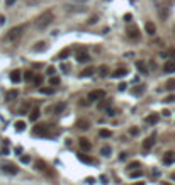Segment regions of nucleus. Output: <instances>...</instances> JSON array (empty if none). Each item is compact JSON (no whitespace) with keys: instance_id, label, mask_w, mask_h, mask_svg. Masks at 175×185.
<instances>
[{"instance_id":"51","label":"nucleus","mask_w":175,"mask_h":185,"mask_svg":"<svg viewBox=\"0 0 175 185\" xmlns=\"http://www.w3.org/2000/svg\"><path fill=\"white\" fill-rule=\"evenodd\" d=\"M95 22H97V17H92L90 20H89V24H95Z\"/></svg>"},{"instance_id":"29","label":"nucleus","mask_w":175,"mask_h":185,"mask_svg":"<svg viewBox=\"0 0 175 185\" xmlns=\"http://www.w3.org/2000/svg\"><path fill=\"white\" fill-rule=\"evenodd\" d=\"M100 155H104V156H111V146H104V148L100 149Z\"/></svg>"},{"instance_id":"32","label":"nucleus","mask_w":175,"mask_h":185,"mask_svg":"<svg viewBox=\"0 0 175 185\" xmlns=\"http://www.w3.org/2000/svg\"><path fill=\"white\" fill-rule=\"evenodd\" d=\"M34 78V75H32V72H26L24 73V80H27V82H31Z\"/></svg>"},{"instance_id":"35","label":"nucleus","mask_w":175,"mask_h":185,"mask_svg":"<svg viewBox=\"0 0 175 185\" xmlns=\"http://www.w3.org/2000/svg\"><path fill=\"white\" fill-rule=\"evenodd\" d=\"M32 80H34V83H36V85H41V83H43V76H41V75H36Z\"/></svg>"},{"instance_id":"44","label":"nucleus","mask_w":175,"mask_h":185,"mask_svg":"<svg viewBox=\"0 0 175 185\" xmlns=\"http://www.w3.org/2000/svg\"><path fill=\"white\" fill-rule=\"evenodd\" d=\"M109 105H111V102L107 100V102H102V104H100L99 107H100V109H104V107H109Z\"/></svg>"},{"instance_id":"28","label":"nucleus","mask_w":175,"mask_h":185,"mask_svg":"<svg viewBox=\"0 0 175 185\" xmlns=\"http://www.w3.org/2000/svg\"><path fill=\"white\" fill-rule=\"evenodd\" d=\"M99 134H100V138H109L112 132H111L109 129H100V131H99Z\"/></svg>"},{"instance_id":"34","label":"nucleus","mask_w":175,"mask_h":185,"mask_svg":"<svg viewBox=\"0 0 175 185\" xmlns=\"http://www.w3.org/2000/svg\"><path fill=\"white\" fill-rule=\"evenodd\" d=\"M68 56H70V49H68V48H66V49H63V51L59 53V58H68Z\"/></svg>"},{"instance_id":"11","label":"nucleus","mask_w":175,"mask_h":185,"mask_svg":"<svg viewBox=\"0 0 175 185\" xmlns=\"http://www.w3.org/2000/svg\"><path fill=\"white\" fill-rule=\"evenodd\" d=\"M155 139H156V134L153 132V134H151L148 139H145V143H143V148H145V149H150L151 146H153V144H155Z\"/></svg>"},{"instance_id":"57","label":"nucleus","mask_w":175,"mask_h":185,"mask_svg":"<svg viewBox=\"0 0 175 185\" xmlns=\"http://www.w3.org/2000/svg\"><path fill=\"white\" fill-rule=\"evenodd\" d=\"M172 178H174V180H175V173H174V175H172Z\"/></svg>"},{"instance_id":"33","label":"nucleus","mask_w":175,"mask_h":185,"mask_svg":"<svg viewBox=\"0 0 175 185\" xmlns=\"http://www.w3.org/2000/svg\"><path fill=\"white\" fill-rule=\"evenodd\" d=\"M167 88H168V90H174L175 88V80H168V82H167Z\"/></svg>"},{"instance_id":"37","label":"nucleus","mask_w":175,"mask_h":185,"mask_svg":"<svg viewBox=\"0 0 175 185\" xmlns=\"http://www.w3.org/2000/svg\"><path fill=\"white\" fill-rule=\"evenodd\" d=\"M44 46H46L44 43H38V44H36V48H34V51H43V49H44Z\"/></svg>"},{"instance_id":"41","label":"nucleus","mask_w":175,"mask_h":185,"mask_svg":"<svg viewBox=\"0 0 175 185\" xmlns=\"http://www.w3.org/2000/svg\"><path fill=\"white\" fill-rule=\"evenodd\" d=\"M138 132H139V131H138L136 128H131V129H129V134H131V136H136Z\"/></svg>"},{"instance_id":"50","label":"nucleus","mask_w":175,"mask_h":185,"mask_svg":"<svg viewBox=\"0 0 175 185\" xmlns=\"http://www.w3.org/2000/svg\"><path fill=\"white\" fill-rule=\"evenodd\" d=\"M100 180H102V184H107V177H105V175H102Z\"/></svg>"},{"instance_id":"13","label":"nucleus","mask_w":175,"mask_h":185,"mask_svg":"<svg viewBox=\"0 0 175 185\" xmlns=\"http://www.w3.org/2000/svg\"><path fill=\"white\" fill-rule=\"evenodd\" d=\"M77 128L82 131H87L89 128H90V122L87 121V119H78L77 121Z\"/></svg>"},{"instance_id":"5","label":"nucleus","mask_w":175,"mask_h":185,"mask_svg":"<svg viewBox=\"0 0 175 185\" xmlns=\"http://www.w3.org/2000/svg\"><path fill=\"white\" fill-rule=\"evenodd\" d=\"M102 99H105V90H92L89 93V100H92V102L102 100Z\"/></svg>"},{"instance_id":"36","label":"nucleus","mask_w":175,"mask_h":185,"mask_svg":"<svg viewBox=\"0 0 175 185\" xmlns=\"http://www.w3.org/2000/svg\"><path fill=\"white\" fill-rule=\"evenodd\" d=\"M46 73L49 75V76H53V75L56 73V70H55V66H48V70H46Z\"/></svg>"},{"instance_id":"15","label":"nucleus","mask_w":175,"mask_h":185,"mask_svg":"<svg viewBox=\"0 0 175 185\" xmlns=\"http://www.w3.org/2000/svg\"><path fill=\"white\" fill-rule=\"evenodd\" d=\"M158 121H160V114H150V115L146 117V124H151V126L156 124Z\"/></svg>"},{"instance_id":"8","label":"nucleus","mask_w":175,"mask_h":185,"mask_svg":"<svg viewBox=\"0 0 175 185\" xmlns=\"http://www.w3.org/2000/svg\"><path fill=\"white\" fill-rule=\"evenodd\" d=\"M77 158L82 161V163H87V165H94V163H95L94 158H90V156H87V155H83V153H78Z\"/></svg>"},{"instance_id":"47","label":"nucleus","mask_w":175,"mask_h":185,"mask_svg":"<svg viewBox=\"0 0 175 185\" xmlns=\"http://www.w3.org/2000/svg\"><path fill=\"white\" fill-rule=\"evenodd\" d=\"M61 70H63V72H68V70H70V65H65V63H63V65H61Z\"/></svg>"},{"instance_id":"7","label":"nucleus","mask_w":175,"mask_h":185,"mask_svg":"<svg viewBox=\"0 0 175 185\" xmlns=\"http://www.w3.org/2000/svg\"><path fill=\"white\" fill-rule=\"evenodd\" d=\"M163 72H165V73H174L175 72V59H168V61L163 65Z\"/></svg>"},{"instance_id":"20","label":"nucleus","mask_w":175,"mask_h":185,"mask_svg":"<svg viewBox=\"0 0 175 185\" xmlns=\"http://www.w3.org/2000/svg\"><path fill=\"white\" fill-rule=\"evenodd\" d=\"M39 115H41L39 107H34V109L31 111V114H29V119H31V121H36V119H39Z\"/></svg>"},{"instance_id":"10","label":"nucleus","mask_w":175,"mask_h":185,"mask_svg":"<svg viewBox=\"0 0 175 185\" xmlns=\"http://www.w3.org/2000/svg\"><path fill=\"white\" fill-rule=\"evenodd\" d=\"M78 144H80V148L83 149V151H89V149L92 148V143H90L87 138H80V139H78Z\"/></svg>"},{"instance_id":"23","label":"nucleus","mask_w":175,"mask_h":185,"mask_svg":"<svg viewBox=\"0 0 175 185\" xmlns=\"http://www.w3.org/2000/svg\"><path fill=\"white\" fill-rule=\"evenodd\" d=\"M14 128H16V131H24L26 129V122H24V121H17V122H16V124H14Z\"/></svg>"},{"instance_id":"31","label":"nucleus","mask_w":175,"mask_h":185,"mask_svg":"<svg viewBox=\"0 0 175 185\" xmlns=\"http://www.w3.org/2000/svg\"><path fill=\"white\" fill-rule=\"evenodd\" d=\"M49 83H51V85H59V78L56 75H53V76L49 78Z\"/></svg>"},{"instance_id":"25","label":"nucleus","mask_w":175,"mask_h":185,"mask_svg":"<svg viewBox=\"0 0 175 185\" xmlns=\"http://www.w3.org/2000/svg\"><path fill=\"white\" fill-rule=\"evenodd\" d=\"M41 93H44V95H51V93H55V88H51V87H43V88H41Z\"/></svg>"},{"instance_id":"39","label":"nucleus","mask_w":175,"mask_h":185,"mask_svg":"<svg viewBox=\"0 0 175 185\" xmlns=\"http://www.w3.org/2000/svg\"><path fill=\"white\" fill-rule=\"evenodd\" d=\"M116 114H117L116 109H107V115H109V117H114Z\"/></svg>"},{"instance_id":"55","label":"nucleus","mask_w":175,"mask_h":185,"mask_svg":"<svg viewBox=\"0 0 175 185\" xmlns=\"http://www.w3.org/2000/svg\"><path fill=\"white\" fill-rule=\"evenodd\" d=\"M170 55H172V56H175V49H174V51H170Z\"/></svg>"},{"instance_id":"3","label":"nucleus","mask_w":175,"mask_h":185,"mask_svg":"<svg viewBox=\"0 0 175 185\" xmlns=\"http://www.w3.org/2000/svg\"><path fill=\"white\" fill-rule=\"evenodd\" d=\"M2 171L3 173H9V175H16L17 171H19V168L16 167L14 163H2Z\"/></svg>"},{"instance_id":"21","label":"nucleus","mask_w":175,"mask_h":185,"mask_svg":"<svg viewBox=\"0 0 175 185\" xmlns=\"http://www.w3.org/2000/svg\"><path fill=\"white\" fill-rule=\"evenodd\" d=\"M19 97V92L17 90H10V92L7 93V102H12V100H16Z\"/></svg>"},{"instance_id":"26","label":"nucleus","mask_w":175,"mask_h":185,"mask_svg":"<svg viewBox=\"0 0 175 185\" xmlns=\"http://www.w3.org/2000/svg\"><path fill=\"white\" fill-rule=\"evenodd\" d=\"M107 73H109V70H107V66H105V65L99 66V75H100V76H105Z\"/></svg>"},{"instance_id":"48","label":"nucleus","mask_w":175,"mask_h":185,"mask_svg":"<svg viewBox=\"0 0 175 185\" xmlns=\"http://www.w3.org/2000/svg\"><path fill=\"white\" fill-rule=\"evenodd\" d=\"M14 3H16V0H7V2H5V5H7V7H12Z\"/></svg>"},{"instance_id":"16","label":"nucleus","mask_w":175,"mask_h":185,"mask_svg":"<svg viewBox=\"0 0 175 185\" xmlns=\"http://www.w3.org/2000/svg\"><path fill=\"white\" fill-rule=\"evenodd\" d=\"M126 75H128V70H126V68H117L111 76H112V78H122V76H126Z\"/></svg>"},{"instance_id":"52","label":"nucleus","mask_w":175,"mask_h":185,"mask_svg":"<svg viewBox=\"0 0 175 185\" xmlns=\"http://www.w3.org/2000/svg\"><path fill=\"white\" fill-rule=\"evenodd\" d=\"M126 158H128V155H126V153H122V155L119 156V160H126Z\"/></svg>"},{"instance_id":"30","label":"nucleus","mask_w":175,"mask_h":185,"mask_svg":"<svg viewBox=\"0 0 175 185\" xmlns=\"http://www.w3.org/2000/svg\"><path fill=\"white\" fill-rule=\"evenodd\" d=\"M143 175V171L141 170H136V171H129V177L131 178H138V177H141Z\"/></svg>"},{"instance_id":"2","label":"nucleus","mask_w":175,"mask_h":185,"mask_svg":"<svg viewBox=\"0 0 175 185\" xmlns=\"http://www.w3.org/2000/svg\"><path fill=\"white\" fill-rule=\"evenodd\" d=\"M24 31H26V26H16V27H12L5 34V41H16V39H19Z\"/></svg>"},{"instance_id":"43","label":"nucleus","mask_w":175,"mask_h":185,"mask_svg":"<svg viewBox=\"0 0 175 185\" xmlns=\"http://www.w3.org/2000/svg\"><path fill=\"white\" fill-rule=\"evenodd\" d=\"M126 87H128L126 83H119V87H117V88H119L121 92H124V90H126Z\"/></svg>"},{"instance_id":"22","label":"nucleus","mask_w":175,"mask_h":185,"mask_svg":"<svg viewBox=\"0 0 175 185\" xmlns=\"http://www.w3.org/2000/svg\"><path fill=\"white\" fill-rule=\"evenodd\" d=\"M34 167H36V170H41V171H44V170H46V168H48V165H46V163H44V161H43V160H38V161H36V165H34Z\"/></svg>"},{"instance_id":"45","label":"nucleus","mask_w":175,"mask_h":185,"mask_svg":"<svg viewBox=\"0 0 175 185\" xmlns=\"http://www.w3.org/2000/svg\"><path fill=\"white\" fill-rule=\"evenodd\" d=\"M175 100V95H168L167 99H165V102H174Z\"/></svg>"},{"instance_id":"54","label":"nucleus","mask_w":175,"mask_h":185,"mask_svg":"<svg viewBox=\"0 0 175 185\" xmlns=\"http://www.w3.org/2000/svg\"><path fill=\"white\" fill-rule=\"evenodd\" d=\"M3 22H5V17L2 16V17H0V24H3Z\"/></svg>"},{"instance_id":"12","label":"nucleus","mask_w":175,"mask_h":185,"mask_svg":"<svg viewBox=\"0 0 175 185\" xmlns=\"http://www.w3.org/2000/svg\"><path fill=\"white\" fill-rule=\"evenodd\" d=\"M174 161H175V153H172V151L165 153V156H163V163H165V165H172Z\"/></svg>"},{"instance_id":"40","label":"nucleus","mask_w":175,"mask_h":185,"mask_svg":"<svg viewBox=\"0 0 175 185\" xmlns=\"http://www.w3.org/2000/svg\"><path fill=\"white\" fill-rule=\"evenodd\" d=\"M20 161H22V163H29V161H31V158L26 155V156H20Z\"/></svg>"},{"instance_id":"6","label":"nucleus","mask_w":175,"mask_h":185,"mask_svg":"<svg viewBox=\"0 0 175 185\" xmlns=\"http://www.w3.org/2000/svg\"><path fill=\"white\" fill-rule=\"evenodd\" d=\"M77 59H78V63H87V61H90V56L85 53V49H78Z\"/></svg>"},{"instance_id":"24","label":"nucleus","mask_w":175,"mask_h":185,"mask_svg":"<svg viewBox=\"0 0 175 185\" xmlns=\"http://www.w3.org/2000/svg\"><path fill=\"white\" fill-rule=\"evenodd\" d=\"M94 73H95V70L90 66V68H85V70L82 72V76H90V75H94Z\"/></svg>"},{"instance_id":"9","label":"nucleus","mask_w":175,"mask_h":185,"mask_svg":"<svg viewBox=\"0 0 175 185\" xmlns=\"http://www.w3.org/2000/svg\"><path fill=\"white\" fill-rule=\"evenodd\" d=\"M145 31H146L148 36H155L156 34V26L153 22H146V24H145Z\"/></svg>"},{"instance_id":"19","label":"nucleus","mask_w":175,"mask_h":185,"mask_svg":"<svg viewBox=\"0 0 175 185\" xmlns=\"http://www.w3.org/2000/svg\"><path fill=\"white\" fill-rule=\"evenodd\" d=\"M128 36L133 37V39H139V32H138L136 27H128Z\"/></svg>"},{"instance_id":"49","label":"nucleus","mask_w":175,"mask_h":185,"mask_svg":"<svg viewBox=\"0 0 175 185\" xmlns=\"http://www.w3.org/2000/svg\"><path fill=\"white\" fill-rule=\"evenodd\" d=\"M124 20L129 22V20H131V14H126V16H124Z\"/></svg>"},{"instance_id":"42","label":"nucleus","mask_w":175,"mask_h":185,"mask_svg":"<svg viewBox=\"0 0 175 185\" xmlns=\"http://www.w3.org/2000/svg\"><path fill=\"white\" fill-rule=\"evenodd\" d=\"M85 182H87L89 185H92V184H95V178H94V177H89V178H87Z\"/></svg>"},{"instance_id":"56","label":"nucleus","mask_w":175,"mask_h":185,"mask_svg":"<svg viewBox=\"0 0 175 185\" xmlns=\"http://www.w3.org/2000/svg\"><path fill=\"white\" fill-rule=\"evenodd\" d=\"M136 185H145V184H143V182H139V184H136Z\"/></svg>"},{"instance_id":"18","label":"nucleus","mask_w":175,"mask_h":185,"mask_svg":"<svg viewBox=\"0 0 175 185\" xmlns=\"http://www.w3.org/2000/svg\"><path fill=\"white\" fill-rule=\"evenodd\" d=\"M145 85H136V87H133V95H136V97H139V95H143V92H145Z\"/></svg>"},{"instance_id":"17","label":"nucleus","mask_w":175,"mask_h":185,"mask_svg":"<svg viewBox=\"0 0 175 185\" xmlns=\"http://www.w3.org/2000/svg\"><path fill=\"white\" fill-rule=\"evenodd\" d=\"M136 68L139 70V73H141V75L148 73V66L145 65V61H136Z\"/></svg>"},{"instance_id":"14","label":"nucleus","mask_w":175,"mask_h":185,"mask_svg":"<svg viewBox=\"0 0 175 185\" xmlns=\"http://www.w3.org/2000/svg\"><path fill=\"white\" fill-rule=\"evenodd\" d=\"M20 80H22V75H20L19 70H14V72H10V82H14V83H19Z\"/></svg>"},{"instance_id":"46","label":"nucleus","mask_w":175,"mask_h":185,"mask_svg":"<svg viewBox=\"0 0 175 185\" xmlns=\"http://www.w3.org/2000/svg\"><path fill=\"white\" fill-rule=\"evenodd\" d=\"M138 167H139V163H138V161H133V163H129L128 168H138Z\"/></svg>"},{"instance_id":"38","label":"nucleus","mask_w":175,"mask_h":185,"mask_svg":"<svg viewBox=\"0 0 175 185\" xmlns=\"http://www.w3.org/2000/svg\"><path fill=\"white\" fill-rule=\"evenodd\" d=\"M29 111V104H24V105H22V107H20V114H26V112Z\"/></svg>"},{"instance_id":"27","label":"nucleus","mask_w":175,"mask_h":185,"mask_svg":"<svg viewBox=\"0 0 175 185\" xmlns=\"http://www.w3.org/2000/svg\"><path fill=\"white\" fill-rule=\"evenodd\" d=\"M63 111H65V104H63V102H61V104H58V105L53 109V112H55V114H61Z\"/></svg>"},{"instance_id":"1","label":"nucleus","mask_w":175,"mask_h":185,"mask_svg":"<svg viewBox=\"0 0 175 185\" xmlns=\"http://www.w3.org/2000/svg\"><path fill=\"white\" fill-rule=\"evenodd\" d=\"M51 22H53V12H51V10H44V12L36 19V27H38V29H46Z\"/></svg>"},{"instance_id":"4","label":"nucleus","mask_w":175,"mask_h":185,"mask_svg":"<svg viewBox=\"0 0 175 185\" xmlns=\"http://www.w3.org/2000/svg\"><path fill=\"white\" fill-rule=\"evenodd\" d=\"M34 134H36V136H44V138H49V136H51L46 124H39V126H36V128H34Z\"/></svg>"},{"instance_id":"53","label":"nucleus","mask_w":175,"mask_h":185,"mask_svg":"<svg viewBox=\"0 0 175 185\" xmlns=\"http://www.w3.org/2000/svg\"><path fill=\"white\" fill-rule=\"evenodd\" d=\"M16 153H17V155H20V153H22V148H20V146H17V148H16Z\"/></svg>"}]
</instances>
